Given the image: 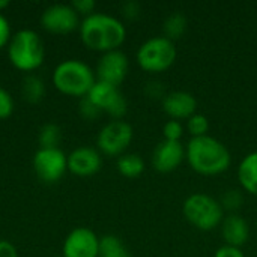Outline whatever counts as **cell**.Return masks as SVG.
Instances as JSON below:
<instances>
[{
  "instance_id": "6da1fadb",
  "label": "cell",
  "mask_w": 257,
  "mask_h": 257,
  "mask_svg": "<svg viewBox=\"0 0 257 257\" xmlns=\"http://www.w3.org/2000/svg\"><path fill=\"white\" fill-rule=\"evenodd\" d=\"M80 38L83 44L95 51L107 53L119 50L126 38L125 24L108 14L93 12L80 21Z\"/></svg>"
},
{
  "instance_id": "7a4b0ae2",
  "label": "cell",
  "mask_w": 257,
  "mask_h": 257,
  "mask_svg": "<svg viewBox=\"0 0 257 257\" xmlns=\"http://www.w3.org/2000/svg\"><path fill=\"white\" fill-rule=\"evenodd\" d=\"M185 158L194 172L205 176L224 173L232 163L226 145L209 134L203 137H191L185 148Z\"/></svg>"
},
{
  "instance_id": "3957f363",
  "label": "cell",
  "mask_w": 257,
  "mask_h": 257,
  "mask_svg": "<svg viewBox=\"0 0 257 257\" xmlns=\"http://www.w3.org/2000/svg\"><path fill=\"white\" fill-rule=\"evenodd\" d=\"M51 81L63 95L84 98L96 83L95 71L83 60H62L53 71Z\"/></svg>"
},
{
  "instance_id": "277c9868",
  "label": "cell",
  "mask_w": 257,
  "mask_h": 257,
  "mask_svg": "<svg viewBox=\"0 0 257 257\" xmlns=\"http://www.w3.org/2000/svg\"><path fill=\"white\" fill-rule=\"evenodd\" d=\"M8 57L11 63L23 72L38 69L45 59V47L41 36L32 29L18 30L8 44Z\"/></svg>"
},
{
  "instance_id": "5b68a950",
  "label": "cell",
  "mask_w": 257,
  "mask_h": 257,
  "mask_svg": "<svg viewBox=\"0 0 257 257\" xmlns=\"http://www.w3.org/2000/svg\"><path fill=\"white\" fill-rule=\"evenodd\" d=\"M182 214L190 224L203 232L221 226L226 217L220 200L206 193H194L188 196L184 200Z\"/></svg>"
},
{
  "instance_id": "8992f818",
  "label": "cell",
  "mask_w": 257,
  "mask_h": 257,
  "mask_svg": "<svg viewBox=\"0 0 257 257\" xmlns=\"http://www.w3.org/2000/svg\"><path fill=\"white\" fill-rule=\"evenodd\" d=\"M137 63L146 72H163L176 60V45L163 36H154L145 41L137 50Z\"/></svg>"
},
{
  "instance_id": "52a82bcc",
  "label": "cell",
  "mask_w": 257,
  "mask_h": 257,
  "mask_svg": "<svg viewBox=\"0 0 257 257\" xmlns=\"http://www.w3.org/2000/svg\"><path fill=\"white\" fill-rule=\"evenodd\" d=\"M133 126L119 119V120H110L105 123L96 137V146L98 151L107 157H120L125 154L128 146L133 142Z\"/></svg>"
},
{
  "instance_id": "ba28073f",
  "label": "cell",
  "mask_w": 257,
  "mask_h": 257,
  "mask_svg": "<svg viewBox=\"0 0 257 257\" xmlns=\"http://www.w3.org/2000/svg\"><path fill=\"white\" fill-rule=\"evenodd\" d=\"M87 98L102 113H107L108 116H111L113 120H119L126 114L128 102L117 86L96 80V83L87 93Z\"/></svg>"
},
{
  "instance_id": "9c48e42d",
  "label": "cell",
  "mask_w": 257,
  "mask_h": 257,
  "mask_svg": "<svg viewBox=\"0 0 257 257\" xmlns=\"http://www.w3.org/2000/svg\"><path fill=\"white\" fill-rule=\"evenodd\" d=\"M33 170L45 184H56L68 170V155L60 149H38L33 157Z\"/></svg>"
},
{
  "instance_id": "30bf717a",
  "label": "cell",
  "mask_w": 257,
  "mask_h": 257,
  "mask_svg": "<svg viewBox=\"0 0 257 257\" xmlns=\"http://www.w3.org/2000/svg\"><path fill=\"white\" fill-rule=\"evenodd\" d=\"M41 26L50 33L66 35L80 27V18L71 3H53L42 11Z\"/></svg>"
},
{
  "instance_id": "8fae6325",
  "label": "cell",
  "mask_w": 257,
  "mask_h": 257,
  "mask_svg": "<svg viewBox=\"0 0 257 257\" xmlns=\"http://www.w3.org/2000/svg\"><path fill=\"white\" fill-rule=\"evenodd\" d=\"M128 68H130L128 56L122 50H113V51L102 53V56L98 60L95 75L98 81L108 83L119 87V84H122V81L128 74Z\"/></svg>"
},
{
  "instance_id": "7c38bea8",
  "label": "cell",
  "mask_w": 257,
  "mask_h": 257,
  "mask_svg": "<svg viewBox=\"0 0 257 257\" xmlns=\"http://www.w3.org/2000/svg\"><path fill=\"white\" fill-rule=\"evenodd\" d=\"M62 257H98L99 238L89 227H75L63 242Z\"/></svg>"
},
{
  "instance_id": "4fadbf2b",
  "label": "cell",
  "mask_w": 257,
  "mask_h": 257,
  "mask_svg": "<svg viewBox=\"0 0 257 257\" xmlns=\"http://www.w3.org/2000/svg\"><path fill=\"white\" fill-rule=\"evenodd\" d=\"M185 160V146L181 142L163 140L152 152V167L160 173L176 170Z\"/></svg>"
},
{
  "instance_id": "5bb4252c",
  "label": "cell",
  "mask_w": 257,
  "mask_h": 257,
  "mask_svg": "<svg viewBox=\"0 0 257 257\" xmlns=\"http://www.w3.org/2000/svg\"><path fill=\"white\" fill-rule=\"evenodd\" d=\"M102 166L101 152L90 146H80L68 155V170L77 176H92Z\"/></svg>"
},
{
  "instance_id": "9a60e30c",
  "label": "cell",
  "mask_w": 257,
  "mask_h": 257,
  "mask_svg": "<svg viewBox=\"0 0 257 257\" xmlns=\"http://www.w3.org/2000/svg\"><path fill=\"white\" fill-rule=\"evenodd\" d=\"M164 113L175 120H187L194 113H197V99L193 93L185 90H175L166 93L163 98Z\"/></svg>"
},
{
  "instance_id": "2e32d148",
  "label": "cell",
  "mask_w": 257,
  "mask_h": 257,
  "mask_svg": "<svg viewBox=\"0 0 257 257\" xmlns=\"http://www.w3.org/2000/svg\"><path fill=\"white\" fill-rule=\"evenodd\" d=\"M221 236L226 245L241 248L244 244H247L250 236L248 223L239 214H227L221 223Z\"/></svg>"
},
{
  "instance_id": "e0dca14e",
  "label": "cell",
  "mask_w": 257,
  "mask_h": 257,
  "mask_svg": "<svg viewBox=\"0 0 257 257\" xmlns=\"http://www.w3.org/2000/svg\"><path fill=\"white\" fill-rule=\"evenodd\" d=\"M238 179L241 187L253 194L257 196V151L248 154L238 167Z\"/></svg>"
},
{
  "instance_id": "ac0fdd59",
  "label": "cell",
  "mask_w": 257,
  "mask_h": 257,
  "mask_svg": "<svg viewBox=\"0 0 257 257\" xmlns=\"http://www.w3.org/2000/svg\"><path fill=\"white\" fill-rule=\"evenodd\" d=\"M98 257H131V253L120 238L116 235H105L99 238Z\"/></svg>"
},
{
  "instance_id": "d6986e66",
  "label": "cell",
  "mask_w": 257,
  "mask_h": 257,
  "mask_svg": "<svg viewBox=\"0 0 257 257\" xmlns=\"http://www.w3.org/2000/svg\"><path fill=\"white\" fill-rule=\"evenodd\" d=\"M45 93V83L35 74H27L21 81V95L29 102H38Z\"/></svg>"
},
{
  "instance_id": "ffe728a7",
  "label": "cell",
  "mask_w": 257,
  "mask_h": 257,
  "mask_svg": "<svg viewBox=\"0 0 257 257\" xmlns=\"http://www.w3.org/2000/svg\"><path fill=\"white\" fill-rule=\"evenodd\" d=\"M117 170L125 178H137L145 172V161L137 154H123L117 158Z\"/></svg>"
},
{
  "instance_id": "44dd1931",
  "label": "cell",
  "mask_w": 257,
  "mask_h": 257,
  "mask_svg": "<svg viewBox=\"0 0 257 257\" xmlns=\"http://www.w3.org/2000/svg\"><path fill=\"white\" fill-rule=\"evenodd\" d=\"M187 26H188V20L182 12H172L164 20V24H163L164 36L175 42L185 33Z\"/></svg>"
},
{
  "instance_id": "7402d4cb",
  "label": "cell",
  "mask_w": 257,
  "mask_h": 257,
  "mask_svg": "<svg viewBox=\"0 0 257 257\" xmlns=\"http://www.w3.org/2000/svg\"><path fill=\"white\" fill-rule=\"evenodd\" d=\"M39 146L41 149H54L59 148V143L62 140V131L60 126L56 123H45L39 131Z\"/></svg>"
},
{
  "instance_id": "603a6c76",
  "label": "cell",
  "mask_w": 257,
  "mask_h": 257,
  "mask_svg": "<svg viewBox=\"0 0 257 257\" xmlns=\"http://www.w3.org/2000/svg\"><path fill=\"white\" fill-rule=\"evenodd\" d=\"M187 131L191 137H203L209 133V119L202 113H194L187 119Z\"/></svg>"
},
{
  "instance_id": "cb8c5ba5",
  "label": "cell",
  "mask_w": 257,
  "mask_h": 257,
  "mask_svg": "<svg viewBox=\"0 0 257 257\" xmlns=\"http://www.w3.org/2000/svg\"><path fill=\"white\" fill-rule=\"evenodd\" d=\"M244 197L242 193L238 190H227L224 191V194L221 196V206L224 211H229V214H236V211L242 206Z\"/></svg>"
},
{
  "instance_id": "d4e9b609",
  "label": "cell",
  "mask_w": 257,
  "mask_h": 257,
  "mask_svg": "<svg viewBox=\"0 0 257 257\" xmlns=\"http://www.w3.org/2000/svg\"><path fill=\"white\" fill-rule=\"evenodd\" d=\"M163 134L164 140H172V142H181L182 134H184V125L181 120L170 119L164 123L163 126Z\"/></svg>"
},
{
  "instance_id": "484cf974",
  "label": "cell",
  "mask_w": 257,
  "mask_h": 257,
  "mask_svg": "<svg viewBox=\"0 0 257 257\" xmlns=\"http://www.w3.org/2000/svg\"><path fill=\"white\" fill-rule=\"evenodd\" d=\"M78 108H80V114H81L86 120H95V119H98V117L102 114V111H101V110L87 98V96H84V98L80 99Z\"/></svg>"
},
{
  "instance_id": "4316f807",
  "label": "cell",
  "mask_w": 257,
  "mask_h": 257,
  "mask_svg": "<svg viewBox=\"0 0 257 257\" xmlns=\"http://www.w3.org/2000/svg\"><path fill=\"white\" fill-rule=\"evenodd\" d=\"M12 111H14V99L6 89L0 87V120L9 117Z\"/></svg>"
},
{
  "instance_id": "83f0119b",
  "label": "cell",
  "mask_w": 257,
  "mask_h": 257,
  "mask_svg": "<svg viewBox=\"0 0 257 257\" xmlns=\"http://www.w3.org/2000/svg\"><path fill=\"white\" fill-rule=\"evenodd\" d=\"M11 38H12L11 24H9L8 18L0 12V48L8 47V44H9Z\"/></svg>"
},
{
  "instance_id": "f1b7e54d",
  "label": "cell",
  "mask_w": 257,
  "mask_h": 257,
  "mask_svg": "<svg viewBox=\"0 0 257 257\" xmlns=\"http://www.w3.org/2000/svg\"><path fill=\"white\" fill-rule=\"evenodd\" d=\"M71 6L77 11L78 15L81 14V15L87 17V15L93 14L96 3H95L93 0H74V2L71 3Z\"/></svg>"
},
{
  "instance_id": "f546056e",
  "label": "cell",
  "mask_w": 257,
  "mask_h": 257,
  "mask_svg": "<svg viewBox=\"0 0 257 257\" xmlns=\"http://www.w3.org/2000/svg\"><path fill=\"white\" fill-rule=\"evenodd\" d=\"M214 257H245V254L242 253L241 248L232 247V245H226V244H224L223 247H220V248L215 251Z\"/></svg>"
},
{
  "instance_id": "4dcf8cb0",
  "label": "cell",
  "mask_w": 257,
  "mask_h": 257,
  "mask_svg": "<svg viewBox=\"0 0 257 257\" xmlns=\"http://www.w3.org/2000/svg\"><path fill=\"white\" fill-rule=\"evenodd\" d=\"M122 14L126 17V18H136V17H139V14H140V3H137V2H133V0H130V2H125L123 5H122Z\"/></svg>"
},
{
  "instance_id": "1f68e13d",
  "label": "cell",
  "mask_w": 257,
  "mask_h": 257,
  "mask_svg": "<svg viewBox=\"0 0 257 257\" xmlns=\"http://www.w3.org/2000/svg\"><path fill=\"white\" fill-rule=\"evenodd\" d=\"M0 257H18L17 248L6 239H0Z\"/></svg>"
},
{
  "instance_id": "d6a6232c",
  "label": "cell",
  "mask_w": 257,
  "mask_h": 257,
  "mask_svg": "<svg viewBox=\"0 0 257 257\" xmlns=\"http://www.w3.org/2000/svg\"><path fill=\"white\" fill-rule=\"evenodd\" d=\"M9 6V2L8 0H0V12L5 9V8H8Z\"/></svg>"
}]
</instances>
